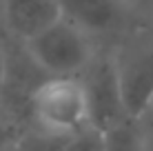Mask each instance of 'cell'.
I'll use <instances>...</instances> for the list:
<instances>
[{
  "label": "cell",
  "mask_w": 153,
  "mask_h": 151,
  "mask_svg": "<svg viewBox=\"0 0 153 151\" xmlns=\"http://www.w3.org/2000/svg\"><path fill=\"white\" fill-rule=\"evenodd\" d=\"M65 138L45 133L36 127H27L9 151H62Z\"/></svg>",
  "instance_id": "ba28073f"
},
{
  "label": "cell",
  "mask_w": 153,
  "mask_h": 151,
  "mask_svg": "<svg viewBox=\"0 0 153 151\" xmlns=\"http://www.w3.org/2000/svg\"><path fill=\"white\" fill-rule=\"evenodd\" d=\"M60 16L93 40H118L131 29L135 11L129 0H56Z\"/></svg>",
  "instance_id": "5b68a950"
},
{
  "label": "cell",
  "mask_w": 153,
  "mask_h": 151,
  "mask_svg": "<svg viewBox=\"0 0 153 151\" xmlns=\"http://www.w3.org/2000/svg\"><path fill=\"white\" fill-rule=\"evenodd\" d=\"M58 18L56 0H0V31L16 45H25Z\"/></svg>",
  "instance_id": "8992f818"
},
{
  "label": "cell",
  "mask_w": 153,
  "mask_h": 151,
  "mask_svg": "<svg viewBox=\"0 0 153 151\" xmlns=\"http://www.w3.org/2000/svg\"><path fill=\"white\" fill-rule=\"evenodd\" d=\"M104 151H142L133 118L104 129Z\"/></svg>",
  "instance_id": "52a82bcc"
},
{
  "label": "cell",
  "mask_w": 153,
  "mask_h": 151,
  "mask_svg": "<svg viewBox=\"0 0 153 151\" xmlns=\"http://www.w3.org/2000/svg\"><path fill=\"white\" fill-rule=\"evenodd\" d=\"M62 151H104V131L93 124H84L65 138Z\"/></svg>",
  "instance_id": "9c48e42d"
},
{
  "label": "cell",
  "mask_w": 153,
  "mask_h": 151,
  "mask_svg": "<svg viewBox=\"0 0 153 151\" xmlns=\"http://www.w3.org/2000/svg\"><path fill=\"white\" fill-rule=\"evenodd\" d=\"M133 124H135V131H138L142 151H153V96L133 116Z\"/></svg>",
  "instance_id": "30bf717a"
},
{
  "label": "cell",
  "mask_w": 153,
  "mask_h": 151,
  "mask_svg": "<svg viewBox=\"0 0 153 151\" xmlns=\"http://www.w3.org/2000/svg\"><path fill=\"white\" fill-rule=\"evenodd\" d=\"M7 69H9V51L2 40V31H0V91H2L4 80H7Z\"/></svg>",
  "instance_id": "4fadbf2b"
},
{
  "label": "cell",
  "mask_w": 153,
  "mask_h": 151,
  "mask_svg": "<svg viewBox=\"0 0 153 151\" xmlns=\"http://www.w3.org/2000/svg\"><path fill=\"white\" fill-rule=\"evenodd\" d=\"M135 16L146 25H153V0H131Z\"/></svg>",
  "instance_id": "7c38bea8"
},
{
  "label": "cell",
  "mask_w": 153,
  "mask_h": 151,
  "mask_svg": "<svg viewBox=\"0 0 153 151\" xmlns=\"http://www.w3.org/2000/svg\"><path fill=\"white\" fill-rule=\"evenodd\" d=\"M29 124L67 138L89 124V109L78 76H47L29 96Z\"/></svg>",
  "instance_id": "6da1fadb"
},
{
  "label": "cell",
  "mask_w": 153,
  "mask_h": 151,
  "mask_svg": "<svg viewBox=\"0 0 153 151\" xmlns=\"http://www.w3.org/2000/svg\"><path fill=\"white\" fill-rule=\"evenodd\" d=\"M78 78H80L84 98H87L89 124L104 131V129L131 118L124 109L122 89H120L111 49H98L93 58L89 60V65L78 74Z\"/></svg>",
  "instance_id": "277c9868"
},
{
  "label": "cell",
  "mask_w": 153,
  "mask_h": 151,
  "mask_svg": "<svg viewBox=\"0 0 153 151\" xmlns=\"http://www.w3.org/2000/svg\"><path fill=\"white\" fill-rule=\"evenodd\" d=\"M25 124H20L18 120L9 118L7 113L0 111V151H9L16 144V140L22 136L25 131Z\"/></svg>",
  "instance_id": "8fae6325"
},
{
  "label": "cell",
  "mask_w": 153,
  "mask_h": 151,
  "mask_svg": "<svg viewBox=\"0 0 153 151\" xmlns=\"http://www.w3.org/2000/svg\"><path fill=\"white\" fill-rule=\"evenodd\" d=\"M129 2H131V0H129Z\"/></svg>",
  "instance_id": "5bb4252c"
},
{
  "label": "cell",
  "mask_w": 153,
  "mask_h": 151,
  "mask_svg": "<svg viewBox=\"0 0 153 151\" xmlns=\"http://www.w3.org/2000/svg\"><path fill=\"white\" fill-rule=\"evenodd\" d=\"M124 109L131 118L153 96V25L131 27L111 47Z\"/></svg>",
  "instance_id": "3957f363"
},
{
  "label": "cell",
  "mask_w": 153,
  "mask_h": 151,
  "mask_svg": "<svg viewBox=\"0 0 153 151\" xmlns=\"http://www.w3.org/2000/svg\"><path fill=\"white\" fill-rule=\"evenodd\" d=\"M20 47L45 76H78L98 51L96 40L62 16Z\"/></svg>",
  "instance_id": "7a4b0ae2"
}]
</instances>
